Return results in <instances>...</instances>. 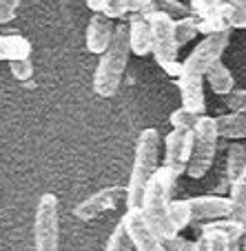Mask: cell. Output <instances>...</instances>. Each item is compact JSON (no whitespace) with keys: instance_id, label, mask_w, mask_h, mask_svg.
<instances>
[{"instance_id":"cell-27","label":"cell","mask_w":246,"mask_h":251,"mask_svg":"<svg viewBox=\"0 0 246 251\" xmlns=\"http://www.w3.org/2000/svg\"><path fill=\"white\" fill-rule=\"evenodd\" d=\"M133 11V0H109V5L104 9V16L109 20H118Z\"/></svg>"},{"instance_id":"cell-13","label":"cell","mask_w":246,"mask_h":251,"mask_svg":"<svg viewBox=\"0 0 246 251\" xmlns=\"http://www.w3.org/2000/svg\"><path fill=\"white\" fill-rule=\"evenodd\" d=\"M178 89L182 96V107L198 116H204L206 111V100H204V76L195 74H182L178 78Z\"/></svg>"},{"instance_id":"cell-22","label":"cell","mask_w":246,"mask_h":251,"mask_svg":"<svg viewBox=\"0 0 246 251\" xmlns=\"http://www.w3.org/2000/svg\"><path fill=\"white\" fill-rule=\"evenodd\" d=\"M169 218L171 225H173L175 233H180L182 229H186L191 225V209L186 200H171V207H169Z\"/></svg>"},{"instance_id":"cell-20","label":"cell","mask_w":246,"mask_h":251,"mask_svg":"<svg viewBox=\"0 0 246 251\" xmlns=\"http://www.w3.org/2000/svg\"><path fill=\"white\" fill-rule=\"evenodd\" d=\"M246 167V149L240 142H231L226 151V178L228 182H235V178L242 174V169Z\"/></svg>"},{"instance_id":"cell-12","label":"cell","mask_w":246,"mask_h":251,"mask_svg":"<svg viewBox=\"0 0 246 251\" xmlns=\"http://www.w3.org/2000/svg\"><path fill=\"white\" fill-rule=\"evenodd\" d=\"M115 33L113 20H109L104 14H93L87 25V49L89 53H98L102 56L107 51V47L111 45Z\"/></svg>"},{"instance_id":"cell-36","label":"cell","mask_w":246,"mask_h":251,"mask_svg":"<svg viewBox=\"0 0 246 251\" xmlns=\"http://www.w3.org/2000/svg\"><path fill=\"white\" fill-rule=\"evenodd\" d=\"M231 5H237V7H246V0H226Z\"/></svg>"},{"instance_id":"cell-17","label":"cell","mask_w":246,"mask_h":251,"mask_svg":"<svg viewBox=\"0 0 246 251\" xmlns=\"http://www.w3.org/2000/svg\"><path fill=\"white\" fill-rule=\"evenodd\" d=\"M137 14L144 16V18L151 14H162L173 20H180V18H184V16H191V9L184 2H180V0H151V2L144 5Z\"/></svg>"},{"instance_id":"cell-16","label":"cell","mask_w":246,"mask_h":251,"mask_svg":"<svg viewBox=\"0 0 246 251\" xmlns=\"http://www.w3.org/2000/svg\"><path fill=\"white\" fill-rule=\"evenodd\" d=\"M204 78H206L208 87L213 89V94H218V96H228L233 91V87H235V78H233L231 69H228L222 60L215 62V65L204 74Z\"/></svg>"},{"instance_id":"cell-1","label":"cell","mask_w":246,"mask_h":251,"mask_svg":"<svg viewBox=\"0 0 246 251\" xmlns=\"http://www.w3.org/2000/svg\"><path fill=\"white\" fill-rule=\"evenodd\" d=\"M175 182H178V176L173 171H169L166 167H157V171L153 174V178L144 189L142 204H140L144 220L162 240H171V238L178 236L169 218L171 191H173Z\"/></svg>"},{"instance_id":"cell-7","label":"cell","mask_w":246,"mask_h":251,"mask_svg":"<svg viewBox=\"0 0 246 251\" xmlns=\"http://www.w3.org/2000/svg\"><path fill=\"white\" fill-rule=\"evenodd\" d=\"M149 25H151V38H153V56L160 67L169 65V62L178 60V43H175V27L173 18L162 14L147 16Z\"/></svg>"},{"instance_id":"cell-21","label":"cell","mask_w":246,"mask_h":251,"mask_svg":"<svg viewBox=\"0 0 246 251\" xmlns=\"http://www.w3.org/2000/svg\"><path fill=\"white\" fill-rule=\"evenodd\" d=\"M173 27H175V43H178V49H182L186 43L198 36V18L193 16H184L180 20H173Z\"/></svg>"},{"instance_id":"cell-32","label":"cell","mask_w":246,"mask_h":251,"mask_svg":"<svg viewBox=\"0 0 246 251\" xmlns=\"http://www.w3.org/2000/svg\"><path fill=\"white\" fill-rule=\"evenodd\" d=\"M166 251H198V245L193 240H186V238L175 236L171 240H164Z\"/></svg>"},{"instance_id":"cell-28","label":"cell","mask_w":246,"mask_h":251,"mask_svg":"<svg viewBox=\"0 0 246 251\" xmlns=\"http://www.w3.org/2000/svg\"><path fill=\"white\" fill-rule=\"evenodd\" d=\"M9 69H11V74H14L16 80H20V82L29 80V78L33 76V62H31V58H20V60H11V62H9Z\"/></svg>"},{"instance_id":"cell-5","label":"cell","mask_w":246,"mask_h":251,"mask_svg":"<svg viewBox=\"0 0 246 251\" xmlns=\"http://www.w3.org/2000/svg\"><path fill=\"white\" fill-rule=\"evenodd\" d=\"M36 251H60V207L53 194H43L33 218Z\"/></svg>"},{"instance_id":"cell-34","label":"cell","mask_w":246,"mask_h":251,"mask_svg":"<svg viewBox=\"0 0 246 251\" xmlns=\"http://www.w3.org/2000/svg\"><path fill=\"white\" fill-rule=\"evenodd\" d=\"M151 0H133V14H137V11L142 9L144 5H149Z\"/></svg>"},{"instance_id":"cell-19","label":"cell","mask_w":246,"mask_h":251,"mask_svg":"<svg viewBox=\"0 0 246 251\" xmlns=\"http://www.w3.org/2000/svg\"><path fill=\"white\" fill-rule=\"evenodd\" d=\"M231 218L242 220L246 216V167L242 169V174L235 178V182L231 185Z\"/></svg>"},{"instance_id":"cell-9","label":"cell","mask_w":246,"mask_h":251,"mask_svg":"<svg viewBox=\"0 0 246 251\" xmlns=\"http://www.w3.org/2000/svg\"><path fill=\"white\" fill-rule=\"evenodd\" d=\"M122 225L127 229L129 238H131V245L135 251H166L164 240L149 227L140 209H127Z\"/></svg>"},{"instance_id":"cell-25","label":"cell","mask_w":246,"mask_h":251,"mask_svg":"<svg viewBox=\"0 0 246 251\" xmlns=\"http://www.w3.org/2000/svg\"><path fill=\"white\" fill-rule=\"evenodd\" d=\"M104 251H133V245H131V238H129L127 229H124L122 220L115 225V229L111 231L109 240H107V247Z\"/></svg>"},{"instance_id":"cell-29","label":"cell","mask_w":246,"mask_h":251,"mask_svg":"<svg viewBox=\"0 0 246 251\" xmlns=\"http://www.w3.org/2000/svg\"><path fill=\"white\" fill-rule=\"evenodd\" d=\"M226 107L231 109V114L246 116V89H233L226 96Z\"/></svg>"},{"instance_id":"cell-26","label":"cell","mask_w":246,"mask_h":251,"mask_svg":"<svg viewBox=\"0 0 246 251\" xmlns=\"http://www.w3.org/2000/svg\"><path fill=\"white\" fill-rule=\"evenodd\" d=\"M200 118H202V116H198V114H193V111L180 107V109H175L173 114H171L169 120H171V125H173V129H178V131H193Z\"/></svg>"},{"instance_id":"cell-23","label":"cell","mask_w":246,"mask_h":251,"mask_svg":"<svg viewBox=\"0 0 246 251\" xmlns=\"http://www.w3.org/2000/svg\"><path fill=\"white\" fill-rule=\"evenodd\" d=\"M220 14H222L224 23L228 25V29H246V7H237L222 0L220 2Z\"/></svg>"},{"instance_id":"cell-14","label":"cell","mask_w":246,"mask_h":251,"mask_svg":"<svg viewBox=\"0 0 246 251\" xmlns=\"http://www.w3.org/2000/svg\"><path fill=\"white\" fill-rule=\"evenodd\" d=\"M129 47L135 56H147L153 51V38H151V25L144 16L135 14L129 23Z\"/></svg>"},{"instance_id":"cell-4","label":"cell","mask_w":246,"mask_h":251,"mask_svg":"<svg viewBox=\"0 0 246 251\" xmlns=\"http://www.w3.org/2000/svg\"><path fill=\"white\" fill-rule=\"evenodd\" d=\"M218 127H215V118L211 116H202L193 129V145H191V156L189 165H186V174L191 178H204L208 169L215 162V153H218Z\"/></svg>"},{"instance_id":"cell-24","label":"cell","mask_w":246,"mask_h":251,"mask_svg":"<svg viewBox=\"0 0 246 251\" xmlns=\"http://www.w3.org/2000/svg\"><path fill=\"white\" fill-rule=\"evenodd\" d=\"M198 31L204 33V36H211V33H222V31H231V29L224 23L222 14H220V7H218V9H213L211 14H206L204 18L198 20Z\"/></svg>"},{"instance_id":"cell-6","label":"cell","mask_w":246,"mask_h":251,"mask_svg":"<svg viewBox=\"0 0 246 251\" xmlns=\"http://www.w3.org/2000/svg\"><path fill=\"white\" fill-rule=\"evenodd\" d=\"M228 40H231V31L222 33H211L204 36L202 43L195 45V49L186 56L182 62V74H195V76H204L215 62L222 58L224 49H226Z\"/></svg>"},{"instance_id":"cell-35","label":"cell","mask_w":246,"mask_h":251,"mask_svg":"<svg viewBox=\"0 0 246 251\" xmlns=\"http://www.w3.org/2000/svg\"><path fill=\"white\" fill-rule=\"evenodd\" d=\"M242 225H244V236H242V251H246V216L240 220Z\"/></svg>"},{"instance_id":"cell-31","label":"cell","mask_w":246,"mask_h":251,"mask_svg":"<svg viewBox=\"0 0 246 251\" xmlns=\"http://www.w3.org/2000/svg\"><path fill=\"white\" fill-rule=\"evenodd\" d=\"M22 0H0V25H7L16 18Z\"/></svg>"},{"instance_id":"cell-11","label":"cell","mask_w":246,"mask_h":251,"mask_svg":"<svg viewBox=\"0 0 246 251\" xmlns=\"http://www.w3.org/2000/svg\"><path fill=\"white\" fill-rule=\"evenodd\" d=\"M191 209V223H213L231 218V200L226 196H195L186 198Z\"/></svg>"},{"instance_id":"cell-2","label":"cell","mask_w":246,"mask_h":251,"mask_svg":"<svg viewBox=\"0 0 246 251\" xmlns=\"http://www.w3.org/2000/svg\"><path fill=\"white\" fill-rule=\"evenodd\" d=\"M129 25H115V33L107 51L100 56L93 74V91L102 98H111L120 89V82L129 65Z\"/></svg>"},{"instance_id":"cell-15","label":"cell","mask_w":246,"mask_h":251,"mask_svg":"<svg viewBox=\"0 0 246 251\" xmlns=\"http://www.w3.org/2000/svg\"><path fill=\"white\" fill-rule=\"evenodd\" d=\"M31 58V43L18 33H2L0 36V60H20Z\"/></svg>"},{"instance_id":"cell-18","label":"cell","mask_w":246,"mask_h":251,"mask_svg":"<svg viewBox=\"0 0 246 251\" xmlns=\"http://www.w3.org/2000/svg\"><path fill=\"white\" fill-rule=\"evenodd\" d=\"M218 136L226 140H242L246 138V116L240 114H222L215 118Z\"/></svg>"},{"instance_id":"cell-8","label":"cell","mask_w":246,"mask_h":251,"mask_svg":"<svg viewBox=\"0 0 246 251\" xmlns=\"http://www.w3.org/2000/svg\"><path fill=\"white\" fill-rule=\"evenodd\" d=\"M122 200H127V187H120V185L104 187V189L91 194L89 198H85L82 202H78L76 209H73V216L78 220H93L98 216H102L104 211L115 209Z\"/></svg>"},{"instance_id":"cell-33","label":"cell","mask_w":246,"mask_h":251,"mask_svg":"<svg viewBox=\"0 0 246 251\" xmlns=\"http://www.w3.org/2000/svg\"><path fill=\"white\" fill-rule=\"evenodd\" d=\"M87 7H89L93 14H104V9H107V5H109V0H85Z\"/></svg>"},{"instance_id":"cell-10","label":"cell","mask_w":246,"mask_h":251,"mask_svg":"<svg viewBox=\"0 0 246 251\" xmlns=\"http://www.w3.org/2000/svg\"><path fill=\"white\" fill-rule=\"evenodd\" d=\"M191 145H193V131H173L166 136L164 140V165L169 171H173L178 178L186 174V165H189L191 156Z\"/></svg>"},{"instance_id":"cell-3","label":"cell","mask_w":246,"mask_h":251,"mask_svg":"<svg viewBox=\"0 0 246 251\" xmlns=\"http://www.w3.org/2000/svg\"><path fill=\"white\" fill-rule=\"evenodd\" d=\"M157 160H160V133L156 129H144L135 142V156H133V167L127 185V200H124L127 209H140L144 189L157 171Z\"/></svg>"},{"instance_id":"cell-30","label":"cell","mask_w":246,"mask_h":251,"mask_svg":"<svg viewBox=\"0 0 246 251\" xmlns=\"http://www.w3.org/2000/svg\"><path fill=\"white\" fill-rule=\"evenodd\" d=\"M220 2H222V0H191V16H193V18H204V16L206 14H211V11L213 9H218L220 7Z\"/></svg>"}]
</instances>
